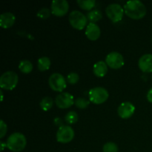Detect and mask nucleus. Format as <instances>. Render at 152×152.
Here are the masks:
<instances>
[{
	"mask_svg": "<svg viewBox=\"0 0 152 152\" xmlns=\"http://www.w3.org/2000/svg\"><path fill=\"white\" fill-rule=\"evenodd\" d=\"M123 8L126 16L135 20L142 19L146 15V7L140 0L128 1Z\"/></svg>",
	"mask_w": 152,
	"mask_h": 152,
	"instance_id": "obj_1",
	"label": "nucleus"
},
{
	"mask_svg": "<svg viewBox=\"0 0 152 152\" xmlns=\"http://www.w3.org/2000/svg\"><path fill=\"white\" fill-rule=\"evenodd\" d=\"M7 148L13 152H20L23 151L27 145L25 136L19 132H15L8 137L6 142Z\"/></svg>",
	"mask_w": 152,
	"mask_h": 152,
	"instance_id": "obj_2",
	"label": "nucleus"
},
{
	"mask_svg": "<svg viewBox=\"0 0 152 152\" xmlns=\"http://www.w3.org/2000/svg\"><path fill=\"white\" fill-rule=\"evenodd\" d=\"M18 81L19 77L15 71H6L3 73L0 77V87L4 90L12 91L16 87Z\"/></svg>",
	"mask_w": 152,
	"mask_h": 152,
	"instance_id": "obj_3",
	"label": "nucleus"
},
{
	"mask_svg": "<svg viewBox=\"0 0 152 152\" xmlns=\"http://www.w3.org/2000/svg\"><path fill=\"white\" fill-rule=\"evenodd\" d=\"M88 96L90 102L96 105H99L106 102L109 96V94L105 88L95 87L89 91Z\"/></svg>",
	"mask_w": 152,
	"mask_h": 152,
	"instance_id": "obj_4",
	"label": "nucleus"
},
{
	"mask_svg": "<svg viewBox=\"0 0 152 152\" xmlns=\"http://www.w3.org/2000/svg\"><path fill=\"white\" fill-rule=\"evenodd\" d=\"M68 20L71 26L75 29L81 31L88 25V18L79 10H73L70 13Z\"/></svg>",
	"mask_w": 152,
	"mask_h": 152,
	"instance_id": "obj_5",
	"label": "nucleus"
},
{
	"mask_svg": "<svg viewBox=\"0 0 152 152\" xmlns=\"http://www.w3.org/2000/svg\"><path fill=\"white\" fill-rule=\"evenodd\" d=\"M105 13L110 20L113 22H119L123 19L124 15V8L120 4L112 3L107 6Z\"/></svg>",
	"mask_w": 152,
	"mask_h": 152,
	"instance_id": "obj_6",
	"label": "nucleus"
},
{
	"mask_svg": "<svg viewBox=\"0 0 152 152\" xmlns=\"http://www.w3.org/2000/svg\"><path fill=\"white\" fill-rule=\"evenodd\" d=\"M48 84L52 90L61 93L67 87L65 78L59 73H53L50 76L48 79Z\"/></svg>",
	"mask_w": 152,
	"mask_h": 152,
	"instance_id": "obj_7",
	"label": "nucleus"
},
{
	"mask_svg": "<svg viewBox=\"0 0 152 152\" xmlns=\"http://www.w3.org/2000/svg\"><path fill=\"white\" fill-rule=\"evenodd\" d=\"M74 131L71 126H62L58 129L56 132V140L60 143H68L74 138Z\"/></svg>",
	"mask_w": 152,
	"mask_h": 152,
	"instance_id": "obj_8",
	"label": "nucleus"
},
{
	"mask_svg": "<svg viewBox=\"0 0 152 152\" xmlns=\"http://www.w3.org/2000/svg\"><path fill=\"white\" fill-rule=\"evenodd\" d=\"M105 62L107 65L112 69H119L124 65L125 61L121 53L113 51L107 55L105 57Z\"/></svg>",
	"mask_w": 152,
	"mask_h": 152,
	"instance_id": "obj_9",
	"label": "nucleus"
},
{
	"mask_svg": "<svg viewBox=\"0 0 152 152\" xmlns=\"http://www.w3.org/2000/svg\"><path fill=\"white\" fill-rule=\"evenodd\" d=\"M75 99L71 94L68 92H62L56 96L55 103L56 106L61 109H66L74 104Z\"/></svg>",
	"mask_w": 152,
	"mask_h": 152,
	"instance_id": "obj_10",
	"label": "nucleus"
},
{
	"mask_svg": "<svg viewBox=\"0 0 152 152\" xmlns=\"http://www.w3.org/2000/svg\"><path fill=\"white\" fill-rule=\"evenodd\" d=\"M51 13L56 16H63L69 10V4L66 0H53L50 5Z\"/></svg>",
	"mask_w": 152,
	"mask_h": 152,
	"instance_id": "obj_11",
	"label": "nucleus"
},
{
	"mask_svg": "<svg viewBox=\"0 0 152 152\" xmlns=\"http://www.w3.org/2000/svg\"><path fill=\"white\" fill-rule=\"evenodd\" d=\"M135 112L134 105L130 102H124L119 105L117 108L118 115L122 119H129L133 116Z\"/></svg>",
	"mask_w": 152,
	"mask_h": 152,
	"instance_id": "obj_12",
	"label": "nucleus"
},
{
	"mask_svg": "<svg viewBox=\"0 0 152 152\" xmlns=\"http://www.w3.org/2000/svg\"><path fill=\"white\" fill-rule=\"evenodd\" d=\"M139 68L144 73L152 72V54L146 53L141 56L138 60Z\"/></svg>",
	"mask_w": 152,
	"mask_h": 152,
	"instance_id": "obj_13",
	"label": "nucleus"
},
{
	"mask_svg": "<svg viewBox=\"0 0 152 152\" xmlns=\"http://www.w3.org/2000/svg\"><path fill=\"white\" fill-rule=\"evenodd\" d=\"M101 35V30L96 24L90 22L88 24L86 30V36L89 40L96 41Z\"/></svg>",
	"mask_w": 152,
	"mask_h": 152,
	"instance_id": "obj_14",
	"label": "nucleus"
},
{
	"mask_svg": "<svg viewBox=\"0 0 152 152\" xmlns=\"http://www.w3.org/2000/svg\"><path fill=\"white\" fill-rule=\"evenodd\" d=\"M16 22V16L10 12H5L0 16V26L2 28L7 29L13 26Z\"/></svg>",
	"mask_w": 152,
	"mask_h": 152,
	"instance_id": "obj_15",
	"label": "nucleus"
},
{
	"mask_svg": "<svg viewBox=\"0 0 152 152\" xmlns=\"http://www.w3.org/2000/svg\"><path fill=\"white\" fill-rule=\"evenodd\" d=\"M93 71L95 76L97 77H103L108 73V65L106 62L99 61L95 63L93 67Z\"/></svg>",
	"mask_w": 152,
	"mask_h": 152,
	"instance_id": "obj_16",
	"label": "nucleus"
},
{
	"mask_svg": "<svg viewBox=\"0 0 152 152\" xmlns=\"http://www.w3.org/2000/svg\"><path fill=\"white\" fill-rule=\"evenodd\" d=\"M51 62L50 59L47 56L40 57L37 61V67L40 71H45L50 68Z\"/></svg>",
	"mask_w": 152,
	"mask_h": 152,
	"instance_id": "obj_17",
	"label": "nucleus"
},
{
	"mask_svg": "<svg viewBox=\"0 0 152 152\" xmlns=\"http://www.w3.org/2000/svg\"><path fill=\"white\" fill-rule=\"evenodd\" d=\"M33 68H34V66H33L32 62H30L28 59H23L19 64V71L23 74H30L33 71Z\"/></svg>",
	"mask_w": 152,
	"mask_h": 152,
	"instance_id": "obj_18",
	"label": "nucleus"
},
{
	"mask_svg": "<svg viewBox=\"0 0 152 152\" xmlns=\"http://www.w3.org/2000/svg\"><path fill=\"white\" fill-rule=\"evenodd\" d=\"M77 3L80 8L85 10H91L96 4V1L94 0H78L77 1Z\"/></svg>",
	"mask_w": 152,
	"mask_h": 152,
	"instance_id": "obj_19",
	"label": "nucleus"
},
{
	"mask_svg": "<svg viewBox=\"0 0 152 152\" xmlns=\"http://www.w3.org/2000/svg\"><path fill=\"white\" fill-rule=\"evenodd\" d=\"M40 108L43 111H48L53 107V100L50 96H45L40 101Z\"/></svg>",
	"mask_w": 152,
	"mask_h": 152,
	"instance_id": "obj_20",
	"label": "nucleus"
},
{
	"mask_svg": "<svg viewBox=\"0 0 152 152\" xmlns=\"http://www.w3.org/2000/svg\"><path fill=\"white\" fill-rule=\"evenodd\" d=\"M102 13H101L99 10H91V11L88 12V13L87 14L88 19L91 22H92V23H95V22L99 21L102 19Z\"/></svg>",
	"mask_w": 152,
	"mask_h": 152,
	"instance_id": "obj_21",
	"label": "nucleus"
},
{
	"mask_svg": "<svg viewBox=\"0 0 152 152\" xmlns=\"http://www.w3.org/2000/svg\"><path fill=\"white\" fill-rule=\"evenodd\" d=\"M65 120L68 124L72 125L78 121V114L76 111H71L65 116Z\"/></svg>",
	"mask_w": 152,
	"mask_h": 152,
	"instance_id": "obj_22",
	"label": "nucleus"
},
{
	"mask_svg": "<svg viewBox=\"0 0 152 152\" xmlns=\"http://www.w3.org/2000/svg\"><path fill=\"white\" fill-rule=\"evenodd\" d=\"M76 106L77 107L80 109H85V108H88V106L90 104V100H88V99H85V98L79 97L77 99H75V102H74Z\"/></svg>",
	"mask_w": 152,
	"mask_h": 152,
	"instance_id": "obj_23",
	"label": "nucleus"
},
{
	"mask_svg": "<svg viewBox=\"0 0 152 152\" xmlns=\"http://www.w3.org/2000/svg\"><path fill=\"white\" fill-rule=\"evenodd\" d=\"M103 152H118V146L113 142H106L102 147Z\"/></svg>",
	"mask_w": 152,
	"mask_h": 152,
	"instance_id": "obj_24",
	"label": "nucleus"
},
{
	"mask_svg": "<svg viewBox=\"0 0 152 152\" xmlns=\"http://www.w3.org/2000/svg\"><path fill=\"white\" fill-rule=\"evenodd\" d=\"M51 13V10L47 8V7H43L37 12V16L41 19H47L50 17Z\"/></svg>",
	"mask_w": 152,
	"mask_h": 152,
	"instance_id": "obj_25",
	"label": "nucleus"
},
{
	"mask_svg": "<svg viewBox=\"0 0 152 152\" xmlns=\"http://www.w3.org/2000/svg\"><path fill=\"white\" fill-rule=\"evenodd\" d=\"M79 80H80V76H79L77 73L71 72L68 74V76H67V81L71 85L77 84L79 82Z\"/></svg>",
	"mask_w": 152,
	"mask_h": 152,
	"instance_id": "obj_26",
	"label": "nucleus"
},
{
	"mask_svg": "<svg viewBox=\"0 0 152 152\" xmlns=\"http://www.w3.org/2000/svg\"><path fill=\"white\" fill-rule=\"evenodd\" d=\"M7 127L6 123L3 121L2 120H1L0 121V138L2 139L4 136L7 134Z\"/></svg>",
	"mask_w": 152,
	"mask_h": 152,
	"instance_id": "obj_27",
	"label": "nucleus"
},
{
	"mask_svg": "<svg viewBox=\"0 0 152 152\" xmlns=\"http://www.w3.org/2000/svg\"><path fill=\"white\" fill-rule=\"evenodd\" d=\"M53 123H54V124L56 125V126H59V128L64 126L63 123H62V120H61V118H59V117H56V118L54 119V120H53Z\"/></svg>",
	"mask_w": 152,
	"mask_h": 152,
	"instance_id": "obj_28",
	"label": "nucleus"
},
{
	"mask_svg": "<svg viewBox=\"0 0 152 152\" xmlns=\"http://www.w3.org/2000/svg\"><path fill=\"white\" fill-rule=\"evenodd\" d=\"M146 97H147V99H148V102H151L152 103V88L149 89V91H148V93H147Z\"/></svg>",
	"mask_w": 152,
	"mask_h": 152,
	"instance_id": "obj_29",
	"label": "nucleus"
},
{
	"mask_svg": "<svg viewBox=\"0 0 152 152\" xmlns=\"http://www.w3.org/2000/svg\"><path fill=\"white\" fill-rule=\"evenodd\" d=\"M0 145H1V151H2L3 150H4V148H5V147H7V145H6V142H3V141H1L0 142Z\"/></svg>",
	"mask_w": 152,
	"mask_h": 152,
	"instance_id": "obj_30",
	"label": "nucleus"
},
{
	"mask_svg": "<svg viewBox=\"0 0 152 152\" xmlns=\"http://www.w3.org/2000/svg\"><path fill=\"white\" fill-rule=\"evenodd\" d=\"M0 94H1V102H2V101H3V92H2V89H1V90L0 91Z\"/></svg>",
	"mask_w": 152,
	"mask_h": 152,
	"instance_id": "obj_31",
	"label": "nucleus"
},
{
	"mask_svg": "<svg viewBox=\"0 0 152 152\" xmlns=\"http://www.w3.org/2000/svg\"><path fill=\"white\" fill-rule=\"evenodd\" d=\"M151 80H152V75H151Z\"/></svg>",
	"mask_w": 152,
	"mask_h": 152,
	"instance_id": "obj_32",
	"label": "nucleus"
},
{
	"mask_svg": "<svg viewBox=\"0 0 152 152\" xmlns=\"http://www.w3.org/2000/svg\"><path fill=\"white\" fill-rule=\"evenodd\" d=\"M151 42H152V38H151Z\"/></svg>",
	"mask_w": 152,
	"mask_h": 152,
	"instance_id": "obj_33",
	"label": "nucleus"
}]
</instances>
